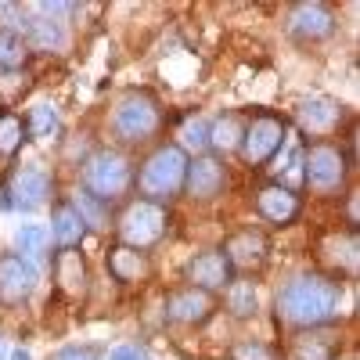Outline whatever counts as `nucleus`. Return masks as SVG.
<instances>
[{
	"instance_id": "obj_24",
	"label": "nucleus",
	"mask_w": 360,
	"mask_h": 360,
	"mask_svg": "<svg viewBox=\"0 0 360 360\" xmlns=\"http://www.w3.org/2000/svg\"><path fill=\"white\" fill-rule=\"evenodd\" d=\"M25 58H29V44L18 33H11V29H0V72L22 69Z\"/></svg>"
},
{
	"instance_id": "obj_29",
	"label": "nucleus",
	"mask_w": 360,
	"mask_h": 360,
	"mask_svg": "<svg viewBox=\"0 0 360 360\" xmlns=\"http://www.w3.org/2000/svg\"><path fill=\"white\" fill-rule=\"evenodd\" d=\"M227 360H278V353L270 349L266 342H256V339H245V342H234Z\"/></svg>"
},
{
	"instance_id": "obj_7",
	"label": "nucleus",
	"mask_w": 360,
	"mask_h": 360,
	"mask_svg": "<svg viewBox=\"0 0 360 360\" xmlns=\"http://www.w3.org/2000/svg\"><path fill=\"white\" fill-rule=\"evenodd\" d=\"M288 141V123L281 115H256L252 123L242 130V144H238V152H242V159L249 166H263L270 162L278 152H281V144Z\"/></svg>"
},
{
	"instance_id": "obj_31",
	"label": "nucleus",
	"mask_w": 360,
	"mask_h": 360,
	"mask_svg": "<svg viewBox=\"0 0 360 360\" xmlns=\"http://www.w3.org/2000/svg\"><path fill=\"white\" fill-rule=\"evenodd\" d=\"M108 360H148V353L137 346V342H123V346H115L108 353Z\"/></svg>"
},
{
	"instance_id": "obj_18",
	"label": "nucleus",
	"mask_w": 360,
	"mask_h": 360,
	"mask_svg": "<svg viewBox=\"0 0 360 360\" xmlns=\"http://www.w3.org/2000/svg\"><path fill=\"white\" fill-rule=\"evenodd\" d=\"M108 274L115 281H141V278H148V256L137 249H127V245H115L108 252Z\"/></svg>"
},
{
	"instance_id": "obj_32",
	"label": "nucleus",
	"mask_w": 360,
	"mask_h": 360,
	"mask_svg": "<svg viewBox=\"0 0 360 360\" xmlns=\"http://www.w3.org/2000/svg\"><path fill=\"white\" fill-rule=\"evenodd\" d=\"M51 360H98V353L86 349V346H65V349H58Z\"/></svg>"
},
{
	"instance_id": "obj_9",
	"label": "nucleus",
	"mask_w": 360,
	"mask_h": 360,
	"mask_svg": "<svg viewBox=\"0 0 360 360\" xmlns=\"http://www.w3.org/2000/svg\"><path fill=\"white\" fill-rule=\"evenodd\" d=\"M184 281L191 288H198V292L213 295V292H220V288H227L234 281V270H231V263H227V256L220 249H205V252H198V256L188 259Z\"/></svg>"
},
{
	"instance_id": "obj_14",
	"label": "nucleus",
	"mask_w": 360,
	"mask_h": 360,
	"mask_svg": "<svg viewBox=\"0 0 360 360\" xmlns=\"http://www.w3.org/2000/svg\"><path fill=\"white\" fill-rule=\"evenodd\" d=\"M213 314V295L198 292V288H176L166 295V321L173 324H202Z\"/></svg>"
},
{
	"instance_id": "obj_2",
	"label": "nucleus",
	"mask_w": 360,
	"mask_h": 360,
	"mask_svg": "<svg viewBox=\"0 0 360 360\" xmlns=\"http://www.w3.org/2000/svg\"><path fill=\"white\" fill-rule=\"evenodd\" d=\"M184 173H188V152L176 144H162L144 159L137 173V191L144 202H169L173 195L184 191Z\"/></svg>"
},
{
	"instance_id": "obj_21",
	"label": "nucleus",
	"mask_w": 360,
	"mask_h": 360,
	"mask_svg": "<svg viewBox=\"0 0 360 360\" xmlns=\"http://www.w3.org/2000/svg\"><path fill=\"white\" fill-rule=\"evenodd\" d=\"M47 245H51V231L44 224H22L15 231V249L25 263H33V259H44L47 256Z\"/></svg>"
},
{
	"instance_id": "obj_10",
	"label": "nucleus",
	"mask_w": 360,
	"mask_h": 360,
	"mask_svg": "<svg viewBox=\"0 0 360 360\" xmlns=\"http://www.w3.org/2000/svg\"><path fill=\"white\" fill-rule=\"evenodd\" d=\"M227 188V166L213 155H195L188 159V173H184V191L188 198H198V202H209L224 195Z\"/></svg>"
},
{
	"instance_id": "obj_30",
	"label": "nucleus",
	"mask_w": 360,
	"mask_h": 360,
	"mask_svg": "<svg viewBox=\"0 0 360 360\" xmlns=\"http://www.w3.org/2000/svg\"><path fill=\"white\" fill-rule=\"evenodd\" d=\"M176 148H195V152L209 148V127L202 123V119H188L184 130H180V144Z\"/></svg>"
},
{
	"instance_id": "obj_16",
	"label": "nucleus",
	"mask_w": 360,
	"mask_h": 360,
	"mask_svg": "<svg viewBox=\"0 0 360 360\" xmlns=\"http://www.w3.org/2000/svg\"><path fill=\"white\" fill-rule=\"evenodd\" d=\"M295 119H299V127H303L310 137H324V134L339 130V123H342V105L332 101V98H310V101L299 105Z\"/></svg>"
},
{
	"instance_id": "obj_11",
	"label": "nucleus",
	"mask_w": 360,
	"mask_h": 360,
	"mask_svg": "<svg viewBox=\"0 0 360 360\" xmlns=\"http://www.w3.org/2000/svg\"><path fill=\"white\" fill-rule=\"evenodd\" d=\"M288 33L295 40H303V44L328 40L335 33V11L328 4H317V0H310V4H295L288 11Z\"/></svg>"
},
{
	"instance_id": "obj_8",
	"label": "nucleus",
	"mask_w": 360,
	"mask_h": 360,
	"mask_svg": "<svg viewBox=\"0 0 360 360\" xmlns=\"http://www.w3.org/2000/svg\"><path fill=\"white\" fill-rule=\"evenodd\" d=\"M51 173L40 166V162H25V166H15L8 184H4V205L11 209H22V213H33L40 209L47 198H51Z\"/></svg>"
},
{
	"instance_id": "obj_25",
	"label": "nucleus",
	"mask_w": 360,
	"mask_h": 360,
	"mask_svg": "<svg viewBox=\"0 0 360 360\" xmlns=\"http://www.w3.org/2000/svg\"><path fill=\"white\" fill-rule=\"evenodd\" d=\"M25 141V123L15 112H0V159H11Z\"/></svg>"
},
{
	"instance_id": "obj_20",
	"label": "nucleus",
	"mask_w": 360,
	"mask_h": 360,
	"mask_svg": "<svg viewBox=\"0 0 360 360\" xmlns=\"http://www.w3.org/2000/svg\"><path fill=\"white\" fill-rule=\"evenodd\" d=\"M25 137H33V141H51L58 130H62V115H58V108L54 105H47V101H40V105H33L25 112Z\"/></svg>"
},
{
	"instance_id": "obj_19",
	"label": "nucleus",
	"mask_w": 360,
	"mask_h": 360,
	"mask_svg": "<svg viewBox=\"0 0 360 360\" xmlns=\"http://www.w3.org/2000/svg\"><path fill=\"white\" fill-rule=\"evenodd\" d=\"M54 281H58V288H62V292L79 295V292L86 288V266H83V256L72 252V249L58 252V259H54Z\"/></svg>"
},
{
	"instance_id": "obj_5",
	"label": "nucleus",
	"mask_w": 360,
	"mask_h": 360,
	"mask_svg": "<svg viewBox=\"0 0 360 360\" xmlns=\"http://www.w3.org/2000/svg\"><path fill=\"white\" fill-rule=\"evenodd\" d=\"M166 227H169V213H166V205L137 198L134 205H127V213L119 217V245L144 252V249H152V245H159V242H162Z\"/></svg>"
},
{
	"instance_id": "obj_1",
	"label": "nucleus",
	"mask_w": 360,
	"mask_h": 360,
	"mask_svg": "<svg viewBox=\"0 0 360 360\" xmlns=\"http://www.w3.org/2000/svg\"><path fill=\"white\" fill-rule=\"evenodd\" d=\"M342 314V281L324 274H299L278 292V321L295 332H317V328L339 321Z\"/></svg>"
},
{
	"instance_id": "obj_28",
	"label": "nucleus",
	"mask_w": 360,
	"mask_h": 360,
	"mask_svg": "<svg viewBox=\"0 0 360 360\" xmlns=\"http://www.w3.org/2000/svg\"><path fill=\"white\" fill-rule=\"evenodd\" d=\"M72 205H76V213L83 217L86 227H108V205L105 202H98V198H90L86 191H79Z\"/></svg>"
},
{
	"instance_id": "obj_34",
	"label": "nucleus",
	"mask_w": 360,
	"mask_h": 360,
	"mask_svg": "<svg viewBox=\"0 0 360 360\" xmlns=\"http://www.w3.org/2000/svg\"><path fill=\"white\" fill-rule=\"evenodd\" d=\"M11 360H33V356H29V349H22V346H18V349L11 353Z\"/></svg>"
},
{
	"instance_id": "obj_13",
	"label": "nucleus",
	"mask_w": 360,
	"mask_h": 360,
	"mask_svg": "<svg viewBox=\"0 0 360 360\" xmlns=\"http://www.w3.org/2000/svg\"><path fill=\"white\" fill-rule=\"evenodd\" d=\"M256 213L274 224V227H285L292 224L299 213H303V202H299V195L292 188H281V184H266L256 191Z\"/></svg>"
},
{
	"instance_id": "obj_33",
	"label": "nucleus",
	"mask_w": 360,
	"mask_h": 360,
	"mask_svg": "<svg viewBox=\"0 0 360 360\" xmlns=\"http://www.w3.org/2000/svg\"><path fill=\"white\" fill-rule=\"evenodd\" d=\"M346 217H349V224H353V227L360 224V217H356V191H353V195H349V202H346Z\"/></svg>"
},
{
	"instance_id": "obj_3",
	"label": "nucleus",
	"mask_w": 360,
	"mask_h": 360,
	"mask_svg": "<svg viewBox=\"0 0 360 360\" xmlns=\"http://www.w3.org/2000/svg\"><path fill=\"white\" fill-rule=\"evenodd\" d=\"M134 184V169L127 162V155L112 152V148H101L83 162V191L98 202H119Z\"/></svg>"
},
{
	"instance_id": "obj_27",
	"label": "nucleus",
	"mask_w": 360,
	"mask_h": 360,
	"mask_svg": "<svg viewBox=\"0 0 360 360\" xmlns=\"http://www.w3.org/2000/svg\"><path fill=\"white\" fill-rule=\"evenodd\" d=\"M25 29H29V37H33L37 47H62L65 44V33L54 18H33Z\"/></svg>"
},
{
	"instance_id": "obj_23",
	"label": "nucleus",
	"mask_w": 360,
	"mask_h": 360,
	"mask_svg": "<svg viewBox=\"0 0 360 360\" xmlns=\"http://www.w3.org/2000/svg\"><path fill=\"white\" fill-rule=\"evenodd\" d=\"M227 310L234 314V317H256V310H259V299H256V288H252V281H231L227 285Z\"/></svg>"
},
{
	"instance_id": "obj_15",
	"label": "nucleus",
	"mask_w": 360,
	"mask_h": 360,
	"mask_svg": "<svg viewBox=\"0 0 360 360\" xmlns=\"http://www.w3.org/2000/svg\"><path fill=\"white\" fill-rule=\"evenodd\" d=\"M220 252L227 256L231 270H252V266H259V263L266 259V238H263L259 231H252V227L234 231L227 242H224Z\"/></svg>"
},
{
	"instance_id": "obj_6",
	"label": "nucleus",
	"mask_w": 360,
	"mask_h": 360,
	"mask_svg": "<svg viewBox=\"0 0 360 360\" xmlns=\"http://www.w3.org/2000/svg\"><path fill=\"white\" fill-rule=\"evenodd\" d=\"M303 176H307V184L321 195H332L346 184V173H349V159L342 148L335 144H328V141H317L310 144L307 152H303Z\"/></svg>"
},
{
	"instance_id": "obj_26",
	"label": "nucleus",
	"mask_w": 360,
	"mask_h": 360,
	"mask_svg": "<svg viewBox=\"0 0 360 360\" xmlns=\"http://www.w3.org/2000/svg\"><path fill=\"white\" fill-rule=\"evenodd\" d=\"M209 144L217 148V152H231V148L242 144V127H238L234 115H220L213 127H209Z\"/></svg>"
},
{
	"instance_id": "obj_12",
	"label": "nucleus",
	"mask_w": 360,
	"mask_h": 360,
	"mask_svg": "<svg viewBox=\"0 0 360 360\" xmlns=\"http://www.w3.org/2000/svg\"><path fill=\"white\" fill-rule=\"evenodd\" d=\"M37 281H40L37 266L25 263L18 252L0 256V299H4V303H22V299H29Z\"/></svg>"
},
{
	"instance_id": "obj_22",
	"label": "nucleus",
	"mask_w": 360,
	"mask_h": 360,
	"mask_svg": "<svg viewBox=\"0 0 360 360\" xmlns=\"http://www.w3.org/2000/svg\"><path fill=\"white\" fill-rule=\"evenodd\" d=\"M288 360H335V342L314 332H299L288 346Z\"/></svg>"
},
{
	"instance_id": "obj_17",
	"label": "nucleus",
	"mask_w": 360,
	"mask_h": 360,
	"mask_svg": "<svg viewBox=\"0 0 360 360\" xmlns=\"http://www.w3.org/2000/svg\"><path fill=\"white\" fill-rule=\"evenodd\" d=\"M83 234H86V224L83 217L76 213V205L72 202H58L51 209V238H54V245L58 249H76L83 242Z\"/></svg>"
},
{
	"instance_id": "obj_4",
	"label": "nucleus",
	"mask_w": 360,
	"mask_h": 360,
	"mask_svg": "<svg viewBox=\"0 0 360 360\" xmlns=\"http://www.w3.org/2000/svg\"><path fill=\"white\" fill-rule=\"evenodd\" d=\"M162 127V112L159 101L144 90H130V94L119 98L115 112H112V134L123 144H144L152 141Z\"/></svg>"
}]
</instances>
